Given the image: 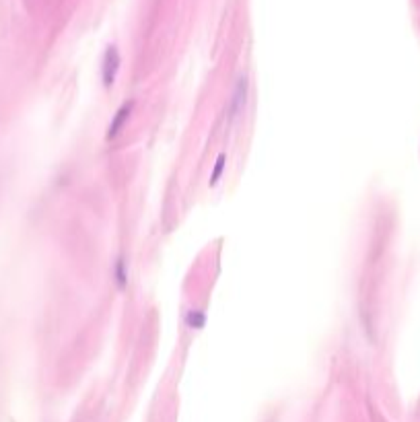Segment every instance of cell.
Returning a JSON list of instances; mask_svg holds the SVG:
<instances>
[{"label": "cell", "mask_w": 420, "mask_h": 422, "mask_svg": "<svg viewBox=\"0 0 420 422\" xmlns=\"http://www.w3.org/2000/svg\"><path fill=\"white\" fill-rule=\"evenodd\" d=\"M225 167H227V155L225 153H221L219 157H217V163H214V169H212V173H210V185L214 187L219 181H221V177H223V171H225Z\"/></svg>", "instance_id": "obj_5"}, {"label": "cell", "mask_w": 420, "mask_h": 422, "mask_svg": "<svg viewBox=\"0 0 420 422\" xmlns=\"http://www.w3.org/2000/svg\"><path fill=\"white\" fill-rule=\"evenodd\" d=\"M248 95H250V81L248 77H239L237 84L233 89V95L229 99V120H237L244 111H246V105H248Z\"/></svg>", "instance_id": "obj_2"}, {"label": "cell", "mask_w": 420, "mask_h": 422, "mask_svg": "<svg viewBox=\"0 0 420 422\" xmlns=\"http://www.w3.org/2000/svg\"><path fill=\"white\" fill-rule=\"evenodd\" d=\"M120 64H122V58H120L118 46H107L103 60H101V79H103L105 89L113 86L116 79H118V73H120Z\"/></svg>", "instance_id": "obj_1"}, {"label": "cell", "mask_w": 420, "mask_h": 422, "mask_svg": "<svg viewBox=\"0 0 420 422\" xmlns=\"http://www.w3.org/2000/svg\"><path fill=\"white\" fill-rule=\"evenodd\" d=\"M132 109H134V101H126L118 111H116V116H113V120L109 122V126H107V134H105V138L107 140H111V138H116L122 130H124V126H126V122H128V118H130V113H132Z\"/></svg>", "instance_id": "obj_3"}, {"label": "cell", "mask_w": 420, "mask_h": 422, "mask_svg": "<svg viewBox=\"0 0 420 422\" xmlns=\"http://www.w3.org/2000/svg\"><path fill=\"white\" fill-rule=\"evenodd\" d=\"M113 276H116V282H118L120 288H124L128 284V268H126V262L122 257H118V262H116Z\"/></svg>", "instance_id": "obj_6"}, {"label": "cell", "mask_w": 420, "mask_h": 422, "mask_svg": "<svg viewBox=\"0 0 420 422\" xmlns=\"http://www.w3.org/2000/svg\"><path fill=\"white\" fill-rule=\"evenodd\" d=\"M183 324H185L190 330L200 332V330L204 328V324H206V313H204L202 309H190V311H185V315H183Z\"/></svg>", "instance_id": "obj_4"}]
</instances>
